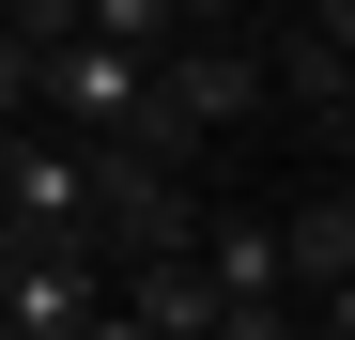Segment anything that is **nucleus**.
<instances>
[{
  "label": "nucleus",
  "instance_id": "1",
  "mask_svg": "<svg viewBox=\"0 0 355 340\" xmlns=\"http://www.w3.org/2000/svg\"><path fill=\"white\" fill-rule=\"evenodd\" d=\"M108 309V248L78 232H0V340H78Z\"/></svg>",
  "mask_w": 355,
  "mask_h": 340
},
{
  "label": "nucleus",
  "instance_id": "2",
  "mask_svg": "<svg viewBox=\"0 0 355 340\" xmlns=\"http://www.w3.org/2000/svg\"><path fill=\"white\" fill-rule=\"evenodd\" d=\"M31 108H46V124H78V139H124L139 62H124V46H93V31H62V46L31 62Z\"/></svg>",
  "mask_w": 355,
  "mask_h": 340
},
{
  "label": "nucleus",
  "instance_id": "3",
  "mask_svg": "<svg viewBox=\"0 0 355 340\" xmlns=\"http://www.w3.org/2000/svg\"><path fill=\"white\" fill-rule=\"evenodd\" d=\"M108 309L139 340H216V278H201V248H139V263H108Z\"/></svg>",
  "mask_w": 355,
  "mask_h": 340
},
{
  "label": "nucleus",
  "instance_id": "4",
  "mask_svg": "<svg viewBox=\"0 0 355 340\" xmlns=\"http://www.w3.org/2000/svg\"><path fill=\"white\" fill-rule=\"evenodd\" d=\"M155 93L216 139V124H248V108H263V62H248V46H216V31H186V46H155Z\"/></svg>",
  "mask_w": 355,
  "mask_h": 340
},
{
  "label": "nucleus",
  "instance_id": "5",
  "mask_svg": "<svg viewBox=\"0 0 355 340\" xmlns=\"http://www.w3.org/2000/svg\"><path fill=\"white\" fill-rule=\"evenodd\" d=\"M201 278H216V309L278 294V232H263V216H201Z\"/></svg>",
  "mask_w": 355,
  "mask_h": 340
},
{
  "label": "nucleus",
  "instance_id": "6",
  "mask_svg": "<svg viewBox=\"0 0 355 340\" xmlns=\"http://www.w3.org/2000/svg\"><path fill=\"white\" fill-rule=\"evenodd\" d=\"M78 31H93V46H124V62L186 46V16H170V0H78Z\"/></svg>",
  "mask_w": 355,
  "mask_h": 340
},
{
  "label": "nucleus",
  "instance_id": "7",
  "mask_svg": "<svg viewBox=\"0 0 355 340\" xmlns=\"http://www.w3.org/2000/svg\"><path fill=\"white\" fill-rule=\"evenodd\" d=\"M31 62H46V46H31V31H0V124H31Z\"/></svg>",
  "mask_w": 355,
  "mask_h": 340
},
{
  "label": "nucleus",
  "instance_id": "8",
  "mask_svg": "<svg viewBox=\"0 0 355 340\" xmlns=\"http://www.w3.org/2000/svg\"><path fill=\"white\" fill-rule=\"evenodd\" d=\"M293 31H309V46H340V62H355V0H309Z\"/></svg>",
  "mask_w": 355,
  "mask_h": 340
},
{
  "label": "nucleus",
  "instance_id": "9",
  "mask_svg": "<svg viewBox=\"0 0 355 340\" xmlns=\"http://www.w3.org/2000/svg\"><path fill=\"white\" fill-rule=\"evenodd\" d=\"M324 139H340V155H355V78H340V108H324Z\"/></svg>",
  "mask_w": 355,
  "mask_h": 340
},
{
  "label": "nucleus",
  "instance_id": "10",
  "mask_svg": "<svg viewBox=\"0 0 355 340\" xmlns=\"http://www.w3.org/2000/svg\"><path fill=\"white\" fill-rule=\"evenodd\" d=\"M170 16H186V31H216V16H232V0H170Z\"/></svg>",
  "mask_w": 355,
  "mask_h": 340
},
{
  "label": "nucleus",
  "instance_id": "11",
  "mask_svg": "<svg viewBox=\"0 0 355 340\" xmlns=\"http://www.w3.org/2000/svg\"><path fill=\"white\" fill-rule=\"evenodd\" d=\"M78 340H139V325H124V309H93V325H78Z\"/></svg>",
  "mask_w": 355,
  "mask_h": 340
},
{
  "label": "nucleus",
  "instance_id": "12",
  "mask_svg": "<svg viewBox=\"0 0 355 340\" xmlns=\"http://www.w3.org/2000/svg\"><path fill=\"white\" fill-rule=\"evenodd\" d=\"M0 186H16V124H0Z\"/></svg>",
  "mask_w": 355,
  "mask_h": 340
}]
</instances>
